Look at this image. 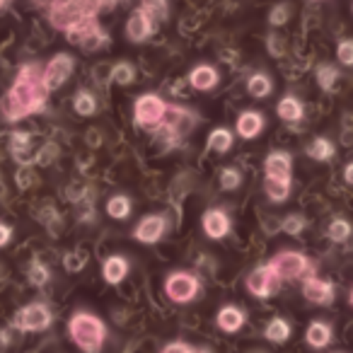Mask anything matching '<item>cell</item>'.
I'll use <instances>...</instances> for the list:
<instances>
[{
  "label": "cell",
  "mask_w": 353,
  "mask_h": 353,
  "mask_svg": "<svg viewBox=\"0 0 353 353\" xmlns=\"http://www.w3.org/2000/svg\"><path fill=\"white\" fill-rule=\"evenodd\" d=\"M276 114H279V119L285 123H300L305 119V104L300 102L295 94H285V97H281L279 104H276Z\"/></svg>",
  "instance_id": "cell-22"
},
{
  "label": "cell",
  "mask_w": 353,
  "mask_h": 353,
  "mask_svg": "<svg viewBox=\"0 0 353 353\" xmlns=\"http://www.w3.org/2000/svg\"><path fill=\"white\" fill-rule=\"evenodd\" d=\"M247 324V312L237 305H223L216 312V327L223 334H237Z\"/></svg>",
  "instance_id": "cell-19"
},
{
  "label": "cell",
  "mask_w": 353,
  "mask_h": 353,
  "mask_svg": "<svg viewBox=\"0 0 353 353\" xmlns=\"http://www.w3.org/2000/svg\"><path fill=\"white\" fill-rule=\"evenodd\" d=\"M288 17H290V8L285 6V3H281V6H276L274 10H271L269 22L274 27H281V25H285V22H288Z\"/></svg>",
  "instance_id": "cell-39"
},
{
  "label": "cell",
  "mask_w": 353,
  "mask_h": 353,
  "mask_svg": "<svg viewBox=\"0 0 353 353\" xmlns=\"http://www.w3.org/2000/svg\"><path fill=\"white\" fill-rule=\"evenodd\" d=\"M271 92H274V80H271L269 75H266V73L250 75V80H247V94H250V97L266 99Z\"/></svg>",
  "instance_id": "cell-27"
},
{
  "label": "cell",
  "mask_w": 353,
  "mask_h": 353,
  "mask_svg": "<svg viewBox=\"0 0 353 353\" xmlns=\"http://www.w3.org/2000/svg\"><path fill=\"white\" fill-rule=\"evenodd\" d=\"M112 80L117 85H123V88H126V85H131L133 80H136V68H133L128 61H121V63H117L112 68Z\"/></svg>",
  "instance_id": "cell-35"
},
{
  "label": "cell",
  "mask_w": 353,
  "mask_h": 353,
  "mask_svg": "<svg viewBox=\"0 0 353 353\" xmlns=\"http://www.w3.org/2000/svg\"><path fill=\"white\" fill-rule=\"evenodd\" d=\"M51 90L44 83V68L39 63H25L17 70L10 90L0 99V114L10 123L34 117L46 109Z\"/></svg>",
  "instance_id": "cell-1"
},
{
  "label": "cell",
  "mask_w": 353,
  "mask_h": 353,
  "mask_svg": "<svg viewBox=\"0 0 353 353\" xmlns=\"http://www.w3.org/2000/svg\"><path fill=\"white\" fill-rule=\"evenodd\" d=\"M303 298L310 305H317V307H329L336 300V285L332 281L317 279V276H307L303 281Z\"/></svg>",
  "instance_id": "cell-14"
},
{
  "label": "cell",
  "mask_w": 353,
  "mask_h": 353,
  "mask_svg": "<svg viewBox=\"0 0 353 353\" xmlns=\"http://www.w3.org/2000/svg\"><path fill=\"white\" fill-rule=\"evenodd\" d=\"M334 341V329L327 319H312L305 327V343L314 351H324Z\"/></svg>",
  "instance_id": "cell-18"
},
{
  "label": "cell",
  "mask_w": 353,
  "mask_h": 353,
  "mask_svg": "<svg viewBox=\"0 0 353 353\" xmlns=\"http://www.w3.org/2000/svg\"><path fill=\"white\" fill-rule=\"evenodd\" d=\"M348 303H351V307H353V288H351V293H348Z\"/></svg>",
  "instance_id": "cell-45"
},
{
  "label": "cell",
  "mask_w": 353,
  "mask_h": 353,
  "mask_svg": "<svg viewBox=\"0 0 353 353\" xmlns=\"http://www.w3.org/2000/svg\"><path fill=\"white\" fill-rule=\"evenodd\" d=\"M160 353H196V348H194L189 341H182V339H176V341L165 343Z\"/></svg>",
  "instance_id": "cell-40"
},
{
  "label": "cell",
  "mask_w": 353,
  "mask_h": 353,
  "mask_svg": "<svg viewBox=\"0 0 353 353\" xmlns=\"http://www.w3.org/2000/svg\"><path fill=\"white\" fill-rule=\"evenodd\" d=\"M218 182H221L223 192H237L242 187V172L237 167H223Z\"/></svg>",
  "instance_id": "cell-33"
},
{
  "label": "cell",
  "mask_w": 353,
  "mask_h": 353,
  "mask_svg": "<svg viewBox=\"0 0 353 353\" xmlns=\"http://www.w3.org/2000/svg\"><path fill=\"white\" fill-rule=\"evenodd\" d=\"M68 336L83 353H102L107 343V324L90 310H78L68 319Z\"/></svg>",
  "instance_id": "cell-2"
},
{
  "label": "cell",
  "mask_w": 353,
  "mask_h": 353,
  "mask_svg": "<svg viewBox=\"0 0 353 353\" xmlns=\"http://www.w3.org/2000/svg\"><path fill=\"white\" fill-rule=\"evenodd\" d=\"M3 3H6V0H0V8H3Z\"/></svg>",
  "instance_id": "cell-46"
},
{
  "label": "cell",
  "mask_w": 353,
  "mask_h": 353,
  "mask_svg": "<svg viewBox=\"0 0 353 353\" xmlns=\"http://www.w3.org/2000/svg\"><path fill=\"white\" fill-rule=\"evenodd\" d=\"M73 109L78 117H94L97 114V99L90 90H78L73 97Z\"/></svg>",
  "instance_id": "cell-29"
},
{
  "label": "cell",
  "mask_w": 353,
  "mask_h": 353,
  "mask_svg": "<svg viewBox=\"0 0 353 353\" xmlns=\"http://www.w3.org/2000/svg\"><path fill=\"white\" fill-rule=\"evenodd\" d=\"M143 10L150 17H157V20H167V0H143Z\"/></svg>",
  "instance_id": "cell-37"
},
{
  "label": "cell",
  "mask_w": 353,
  "mask_h": 353,
  "mask_svg": "<svg viewBox=\"0 0 353 353\" xmlns=\"http://www.w3.org/2000/svg\"><path fill=\"white\" fill-rule=\"evenodd\" d=\"M281 283H283V281H281L279 274L271 269L269 261H266V264H259L256 269H252L250 274H247V279H245L247 293L254 295V298H259V300L271 298V295L279 290Z\"/></svg>",
  "instance_id": "cell-9"
},
{
  "label": "cell",
  "mask_w": 353,
  "mask_h": 353,
  "mask_svg": "<svg viewBox=\"0 0 353 353\" xmlns=\"http://www.w3.org/2000/svg\"><path fill=\"white\" fill-rule=\"evenodd\" d=\"M339 353H341V351H339Z\"/></svg>",
  "instance_id": "cell-47"
},
{
  "label": "cell",
  "mask_w": 353,
  "mask_h": 353,
  "mask_svg": "<svg viewBox=\"0 0 353 353\" xmlns=\"http://www.w3.org/2000/svg\"><path fill=\"white\" fill-rule=\"evenodd\" d=\"M305 228H307V218H305L303 213H290V216H285L283 223H281V230L290 237H298Z\"/></svg>",
  "instance_id": "cell-34"
},
{
  "label": "cell",
  "mask_w": 353,
  "mask_h": 353,
  "mask_svg": "<svg viewBox=\"0 0 353 353\" xmlns=\"http://www.w3.org/2000/svg\"><path fill=\"white\" fill-rule=\"evenodd\" d=\"M117 0H54L51 6V25L56 30L68 32L73 25L83 20H92L99 10L112 8Z\"/></svg>",
  "instance_id": "cell-3"
},
{
  "label": "cell",
  "mask_w": 353,
  "mask_h": 353,
  "mask_svg": "<svg viewBox=\"0 0 353 353\" xmlns=\"http://www.w3.org/2000/svg\"><path fill=\"white\" fill-rule=\"evenodd\" d=\"M54 324V312L46 303H30L12 314V327L17 332H46Z\"/></svg>",
  "instance_id": "cell-7"
},
{
  "label": "cell",
  "mask_w": 353,
  "mask_h": 353,
  "mask_svg": "<svg viewBox=\"0 0 353 353\" xmlns=\"http://www.w3.org/2000/svg\"><path fill=\"white\" fill-rule=\"evenodd\" d=\"M351 235H353V225L346 221V218H341V216L334 218V221L327 225V237H329V240H332V242H336V245H341V242H346Z\"/></svg>",
  "instance_id": "cell-30"
},
{
  "label": "cell",
  "mask_w": 353,
  "mask_h": 353,
  "mask_svg": "<svg viewBox=\"0 0 353 353\" xmlns=\"http://www.w3.org/2000/svg\"><path fill=\"white\" fill-rule=\"evenodd\" d=\"M85 264H88V254H85V252H70V254L65 256V269L73 271V274L83 269Z\"/></svg>",
  "instance_id": "cell-41"
},
{
  "label": "cell",
  "mask_w": 353,
  "mask_h": 353,
  "mask_svg": "<svg viewBox=\"0 0 353 353\" xmlns=\"http://www.w3.org/2000/svg\"><path fill=\"white\" fill-rule=\"evenodd\" d=\"M264 128H266V117L261 112H256V109L240 112V117L235 121V133L242 141H254V138H259L264 133Z\"/></svg>",
  "instance_id": "cell-16"
},
{
  "label": "cell",
  "mask_w": 353,
  "mask_h": 353,
  "mask_svg": "<svg viewBox=\"0 0 353 353\" xmlns=\"http://www.w3.org/2000/svg\"><path fill=\"white\" fill-rule=\"evenodd\" d=\"M264 179L293 182V155L288 150H271L264 157Z\"/></svg>",
  "instance_id": "cell-15"
},
{
  "label": "cell",
  "mask_w": 353,
  "mask_h": 353,
  "mask_svg": "<svg viewBox=\"0 0 353 353\" xmlns=\"http://www.w3.org/2000/svg\"><path fill=\"white\" fill-rule=\"evenodd\" d=\"M290 334H293V327H290V322L285 317H274L264 327V339L269 343H274V346H283L290 339Z\"/></svg>",
  "instance_id": "cell-24"
},
{
  "label": "cell",
  "mask_w": 353,
  "mask_h": 353,
  "mask_svg": "<svg viewBox=\"0 0 353 353\" xmlns=\"http://www.w3.org/2000/svg\"><path fill=\"white\" fill-rule=\"evenodd\" d=\"M201 230L208 240H225L232 232V218L225 208L213 206L208 211H203L201 216Z\"/></svg>",
  "instance_id": "cell-12"
},
{
  "label": "cell",
  "mask_w": 353,
  "mask_h": 353,
  "mask_svg": "<svg viewBox=\"0 0 353 353\" xmlns=\"http://www.w3.org/2000/svg\"><path fill=\"white\" fill-rule=\"evenodd\" d=\"M232 145H235V133H232L228 126L213 128L206 138V148L211 152H216V155H228V152L232 150Z\"/></svg>",
  "instance_id": "cell-23"
},
{
  "label": "cell",
  "mask_w": 353,
  "mask_h": 353,
  "mask_svg": "<svg viewBox=\"0 0 353 353\" xmlns=\"http://www.w3.org/2000/svg\"><path fill=\"white\" fill-rule=\"evenodd\" d=\"M314 78H317V85L324 90V92H332L334 85H336V80H339V70L329 63H322V65H317V70H314Z\"/></svg>",
  "instance_id": "cell-32"
},
{
  "label": "cell",
  "mask_w": 353,
  "mask_h": 353,
  "mask_svg": "<svg viewBox=\"0 0 353 353\" xmlns=\"http://www.w3.org/2000/svg\"><path fill=\"white\" fill-rule=\"evenodd\" d=\"M196 114L187 107H179V104H170V112H167V119L162 123V128L157 133L167 138V143H179L196 123Z\"/></svg>",
  "instance_id": "cell-8"
},
{
  "label": "cell",
  "mask_w": 353,
  "mask_h": 353,
  "mask_svg": "<svg viewBox=\"0 0 353 353\" xmlns=\"http://www.w3.org/2000/svg\"><path fill=\"white\" fill-rule=\"evenodd\" d=\"M218 83H221V73L213 65L201 63L189 70V85L199 92H211V90L218 88Z\"/></svg>",
  "instance_id": "cell-20"
},
{
  "label": "cell",
  "mask_w": 353,
  "mask_h": 353,
  "mask_svg": "<svg viewBox=\"0 0 353 353\" xmlns=\"http://www.w3.org/2000/svg\"><path fill=\"white\" fill-rule=\"evenodd\" d=\"M8 346H10V334H8L6 329H0V353L6 351Z\"/></svg>",
  "instance_id": "cell-44"
},
{
  "label": "cell",
  "mask_w": 353,
  "mask_h": 353,
  "mask_svg": "<svg viewBox=\"0 0 353 353\" xmlns=\"http://www.w3.org/2000/svg\"><path fill=\"white\" fill-rule=\"evenodd\" d=\"M165 295L174 305H189L201 295V279L194 271L176 269L165 276Z\"/></svg>",
  "instance_id": "cell-6"
},
{
  "label": "cell",
  "mask_w": 353,
  "mask_h": 353,
  "mask_svg": "<svg viewBox=\"0 0 353 353\" xmlns=\"http://www.w3.org/2000/svg\"><path fill=\"white\" fill-rule=\"evenodd\" d=\"M343 182H346L348 187H353V162H348V165L343 167Z\"/></svg>",
  "instance_id": "cell-43"
},
{
  "label": "cell",
  "mask_w": 353,
  "mask_h": 353,
  "mask_svg": "<svg viewBox=\"0 0 353 353\" xmlns=\"http://www.w3.org/2000/svg\"><path fill=\"white\" fill-rule=\"evenodd\" d=\"M12 228L8 225V223H0V250H3V247H8L10 245V240H12Z\"/></svg>",
  "instance_id": "cell-42"
},
{
  "label": "cell",
  "mask_w": 353,
  "mask_h": 353,
  "mask_svg": "<svg viewBox=\"0 0 353 353\" xmlns=\"http://www.w3.org/2000/svg\"><path fill=\"white\" fill-rule=\"evenodd\" d=\"M27 279H30V283L34 285V288H44V285L51 281V269L44 264V261L34 259L30 266H27Z\"/></svg>",
  "instance_id": "cell-31"
},
{
  "label": "cell",
  "mask_w": 353,
  "mask_h": 353,
  "mask_svg": "<svg viewBox=\"0 0 353 353\" xmlns=\"http://www.w3.org/2000/svg\"><path fill=\"white\" fill-rule=\"evenodd\" d=\"M75 70V59L70 54H56L54 59L49 61V63L44 65V83L46 88L54 92V90H59L61 85H65L70 80V75H73Z\"/></svg>",
  "instance_id": "cell-13"
},
{
  "label": "cell",
  "mask_w": 353,
  "mask_h": 353,
  "mask_svg": "<svg viewBox=\"0 0 353 353\" xmlns=\"http://www.w3.org/2000/svg\"><path fill=\"white\" fill-rule=\"evenodd\" d=\"M170 112V104L155 92H143L133 102V123L148 133H157Z\"/></svg>",
  "instance_id": "cell-4"
},
{
  "label": "cell",
  "mask_w": 353,
  "mask_h": 353,
  "mask_svg": "<svg viewBox=\"0 0 353 353\" xmlns=\"http://www.w3.org/2000/svg\"><path fill=\"white\" fill-rule=\"evenodd\" d=\"M65 37H68L70 44L80 46V49H85V51H94L109 41V37L104 34L102 27L94 22V17L92 20H83V22H78V25H73L65 32Z\"/></svg>",
  "instance_id": "cell-10"
},
{
  "label": "cell",
  "mask_w": 353,
  "mask_h": 353,
  "mask_svg": "<svg viewBox=\"0 0 353 353\" xmlns=\"http://www.w3.org/2000/svg\"><path fill=\"white\" fill-rule=\"evenodd\" d=\"M131 274V261L123 254H109L107 259L102 261V279L107 285H119L128 279Z\"/></svg>",
  "instance_id": "cell-17"
},
{
  "label": "cell",
  "mask_w": 353,
  "mask_h": 353,
  "mask_svg": "<svg viewBox=\"0 0 353 353\" xmlns=\"http://www.w3.org/2000/svg\"><path fill=\"white\" fill-rule=\"evenodd\" d=\"M269 266L279 274L281 281H305L314 274V264L307 254L298 250H281L269 259Z\"/></svg>",
  "instance_id": "cell-5"
},
{
  "label": "cell",
  "mask_w": 353,
  "mask_h": 353,
  "mask_svg": "<svg viewBox=\"0 0 353 353\" xmlns=\"http://www.w3.org/2000/svg\"><path fill=\"white\" fill-rule=\"evenodd\" d=\"M126 34L131 41H145L148 37L152 34V17L148 15L143 8H138V10L131 12V17H128L126 22Z\"/></svg>",
  "instance_id": "cell-21"
},
{
  "label": "cell",
  "mask_w": 353,
  "mask_h": 353,
  "mask_svg": "<svg viewBox=\"0 0 353 353\" xmlns=\"http://www.w3.org/2000/svg\"><path fill=\"white\" fill-rule=\"evenodd\" d=\"M167 228H170L167 216H162V213H148V216H143L141 221H138V225L133 228L131 235L138 245L152 247L167 235Z\"/></svg>",
  "instance_id": "cell-11"
},
{
  "label": "cell",
  "mask_w": 353,
  "mask_h": 353,
  "mask_svg": "<svg viewBox=\"0 0 353 353\" xmlns=\"http://www.w3.org/2000/svg\"><path fill=\"white\" fill-rule=\"evenodd\" d=\"M264 192L271 203H285L293 192V182H276V179H264Z\"/></svg>",
  "instance_id": "cell-28"
},
{
  "label": "cell",
  "mask_w": 353,
  "mask_h": 353,
  "mask_svg": "<svg viewBox=\"0 0 353 353\" xmlns=\"http://www.w3.org/2000/svg\"><path fill=\"white\" fill-rule=\"evenodd\" d=\"M30 141H32V136L27 131H12V136H10V152L20 162H22V152L30 150Z\"/></svg>",
  "instance_id": "cell-36"
},
{
  "label": "cell",
  "mask_w": 353,
  "mask_h": 353,
  "mask_svg": "<svg viewBox=\"0 0 353 353\" xmlns=\"http://www.w3.org/2000/svg\"><path fill=\"white\" fill-rule=\"evenodd\" d=\"M305 155L312 157V160H317V162H329L334 155H336V148H334V143L329 141L327 136H317L305 145Z\"/></svg>",
  "instance_id": "cell-26"
},
{
  "label": "cell",
  "mask_w": 353,
  "mask_h": 353,
  "mask_svg": "<svg viewBox=\"0 0 353 353\" xmlns=\"http://www.w3.org/2000/svg\"><path fill=\"white\" fill-rule=\"evenodd\" d=\"M336 59L341 65H353V39H343L336 46Z\"/></svg>",
  "instance_id": "cell-38"
},
{
  "label": "cell",
  "mask_w": 353,
  "mask_h": 353,
  "mask_svg": "<svg viewBox=\"0 0 353 353\" xmlns=\"http://www.w3.org/2000/svg\"><path fill=\"white\" fill-rule=\"evenodd\" d=\"M104 211H107V216L112 218V221H126L133 213L131 196H126V194H112V196L107 199Z\"/></svg>",
  "instance_id": "cell-25"
}]
</instances>
